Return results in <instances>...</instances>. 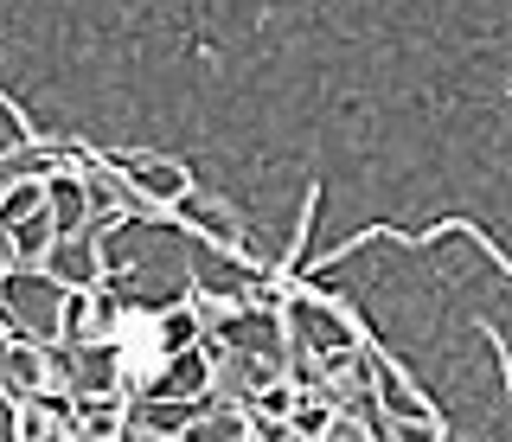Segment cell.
Instances as JSON below:
<instances>
[{"mask_svg":"<svg viewBox=\"0 0 512 442\" xmlns=\"http://www.w3.org/2000/svg\"><path fill=\"white\" fill-rule=\"evenodd\" d=\"M135 186L141 193H154V199H167V205H180V199H192V180L173 161H141V173H135Z\"/></svg>","mask_w":512,"mask_h":442,"instance_id":"1","label":"cell"}]
</instances>
